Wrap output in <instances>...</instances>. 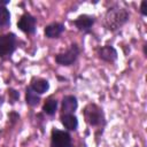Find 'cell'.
Masks as SVG:
<instances>
[{
	"label": "cell",
	"mask_w": 147,
	"mask_h": 147,
	"mask_svg": "<svg viewBox=\"0 0 147 147\" xmlns=\"http://www.w3.org/2000/svg\"><path fill=\"white\" fill-rule=\"evenodd\" d=\"M84 116L86 122L90 125H99L103 121V114L102 110L96 105H88L84 109Z\"/></svg>",
	"instance_id": "cell-2"
},
{
	"label": "cell",
	"mask_w": 147,
	"mask_h": 147,
	"mask_svg": "<svg viewBox=\"0 0 147 147\" xmlns=\"http://www.w3.org/2000/svg\"><path fill=\"white\" fill-rule=\"evenodd\" d=\"M61 122L64 125V127H67L68 130H76L77 125H78V121L77 117L72 114H68L61 117Z\"/></svg>",
	"instance_id": "cell-11"
},
{
	"label": "cell",
	"mask_w": 147,
	"mask_h": 147,
	"mask_svg": "<svg viewBox=\"0 0 147 147\" xmlns=\"http://www.w3.org/2000/svg\"><path fill=\"white\" fill-rule=\"evenodd\" d=\"M64 30V26L63 24L61 23H53V24H49L45 28V34L46 37L48 38H56L59 37Z\"/></svg>",
	"instance_id": "cell-10"
},
{
	"label": "cell",
	"mask_w": 147,
	"mask_h": 147,
	"mask_svg": "<svg viewBox=\"0 0 147 147\" xmlns=\"http://www.w3.org/2000/svg\"><path fill=\"white\" fill-rule=\"evenodd\" d=\"M17 26L25 33H33L36 30V18L30 14H24L21 16Z\"/></svg>",
	"instance_id": "cell-6"
},
{
	"label": "cell",
	"mask_w": 147,
	"mask_h": 147,
	"mask_svg": "<svg viewBox=\"0 0 147 147\" xmlns=\"http://www.w3.org/2000/svg\"><path fill=\"white\" fill-rule=\"evenodd\" d=\"M16 45V38L13 33L0 36V56L9 55L14 52Z\"/></svg>",
	"instance_id": "cell-4"
},
{
	"label": "cell",
	"mask_w": 147,
	"mask_h": 147,
	"mask_svg": "<svg viewBox=\"0 0 147 147\" xmlns=\"http://www.w3.org/2000/svg\"><path fill=\"white\" fill-rule=\"evenodd\" d=\"M10 14L6 7H0V25H7L9 24Z\"/></svg>",
	"instance_id": "cell-15"
},
{
	"label": "cell",
	"mask_w": 147,
	"mask_h": 147,
	"mask_svg": "<svg viewBox=\"0 0 147 147\" xmlns=\"http://www.w3.org/2000/svg\"><path fill=\"white\" fill-rule=\"evenodd\" d=\"M99 56L107 62H113L117 57V52L111 46H105L99 49Z\"/></svg>",
	"instance_id": "cell-8"
},
{
	"label": "cell",
	"mask_w": 147,
	"mask_h": 147,
	"mask_svg": "<svg viewBox=\"0 0 147 147\" xmlns=\"http://www.w3.org/2000/svg\"><path fill=\"white\" fill-rule=\"evenodd\" d=\"M78 54H79L78 47L76 45H71V47L67 52L57 54L56 57H55V61L59 64H62V65H70L76 61Z\"/></svg>",
	"instance_id": "cell-3"
},
{
	"label": "cell",
	"mask_w": 147,
	"mask_h": 147,
	"mask_svg": "<svg viewBox=\"0 0 147 147\" xmlns=\"http://www.w3.org/2000/svg\"><path fill=\"white\" fill-rule=\"evenodd\" d=\"M8 3V0H5V1H0V7H1V5H7Z\"/></svg>",
	"instance_id": "cell-18"
},
{
	"label": "cell",
	"mask_w": 147,
	"mask_h": 147,
	"mask_svg": "<svg viewBox=\"0 0 147 147\" xmlns=\"http://www.w3.org/2000/svg\"><path fill=\"white\" fill-rule=\"evenodd\" d=\"M1 100H2V99H1V98H0V103H1Z\"/></svg>",
	"instance_id": "cell-19"
},
{
	"label": "cell",
	"mask_w": 147,
	"mask_h": 147,
	"mask_svg": "<svg viewBox=\"0 0 147 147\" xmlns=\"http://www.w3.org/2000/svg\"><path fill=\"white\" fill-rule=\"evenodd\" d=\"M56 108H57V101L56 100H53V99H49V100H47L45 102V105L42 107V110L46 114H48V115H53L55 113Z\"/></svg>",
	"instance_id": "cell-14"
},
{
	"label": "cell",
	"mask_w": 147,
	"mask_h": 147,
	"mask_svg": "<svg viewBox=\"0 0 147 147\" xmlns=\"http://www.w3.org/2000/svg\"><path fill=\"white\" fill-rule=\"evenodd\" d=\"M52 145L53 147H71V138L64 131L53 130L52 131Z\"/></svg>",
	"instance_id": "cell-5"
},
{
	"label": "cell",
	"mask_w": 147,
	"mask_h": 147,
	"mask_svg": "<svg viewBox=\"0 0 147 147\" xmlns=\"http://www.w3.org/2000/svg\"><path fill=\"white\" fill-rule=\"evenodd\" d=\"M77 108V99L74 95H67L62 100V111L64 115L72 114Z\"/></svg>",
	"instance_id": "cell-7"
},
{
	"label": "cell",
	"mask_w": 147,
	"mask_h": 147,
	"mask_svg": "<svg viewBox=\"0 0 147 147\" xmlns=\"http://www.w3.org/2000/svg\"><path fill=\"white\" fill-rule=\"evenodd\" d=\"M93 22H94V20H93L91 16H88V15H80V16L74 22V24H75L79 30L88 31L90 28L92 26Z\"/></svg>",
	"instance_id": "cell-9"
},
{
	"label": "cell",
	"mask_w": 147,
	"mask_h": 147,
	"mask_svg": "<svg viewBox=\"0 0 147 147\" xmlns=\"http://www.w3.org/2000/svg\"><path fill=\"white\" fill-rule=\"evenodd\" d=\"M127 18H129V14L125 9L118 7L111 8L107 11L106 15V20H105L106 26L109 30H116L119 26H122L127 21Z\"/></svg>",
	"instance_id": "cell-1"
},
{
	"label": "cell",
	"mask_w": 147,
	"mask_h": 147,
	"mask_svg": "<svg viewBox=\"0 0 147 147\" xmlns=\"http://www.w3.org/2000/svg\"><path fill=\"white\" fill-rule=\"evenodd\" d=\"M140 9H141V14L142 15H147V1H142L141 2Z\"/></svg>",
	"instance_id": "cell-16"
},
{
	"label": "cell",
	"mask_w": 147,
	"mask_h": 147,
	"mask_svg": "<svg viewBox=\"0 0 147 147\" xmlns=\"http://www.w3.org/2000/svg\"><path fill=\"white\" fill-rule=\"evenodd\" d=\"M25 100H26V103L28 105L36 106L39 102V96H38V94L31 87H28L26 88V94H25Z\"/></svg>",
	"instance_id": "cell-13"
},
{
	"label": "cell",
	"mask_w": 147,
	"mask_h": 147,
	"mask_svg": "<svg viewBox=\"0 0 147 147\" xmlns=\"http://www.w3.org/2000/svg\"><path fill=\"white\" fill-rule=\"evenodd\" d=\"M9 94L13 96V100H16V99L18 98V94H17V93H16L14 90H10V91H9Z\"/></svg>",
	"instance_id": "cell-17"
},
{
	"label": "cell",
	"mask_w": 147,
	"mask_h": 147,
	"mask_svg": "<svg viewBox=\"0 0 147 147\" xmlns=\"http://www.w3.org/2000/svg\"><path fill=\"white\" fill-rule=\"evenodd\" d=\"M30 87H31L36 93L42 94V93H45V92L48 90L49 84H48V82L45 80V79H37V80H33V82H32V85H31Z\"/></svg>",
	"instance_id": "cell-12"
}]
</instances>
